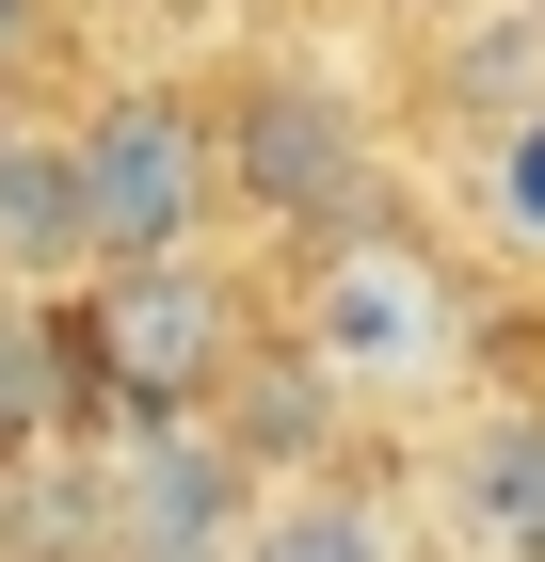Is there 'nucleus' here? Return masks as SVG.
<instances>
[{
    "mask_svg": "<svg viewBox=\"0 0 545 562\" xmlns=\"http://www.w3.org/2000/svg\"><path fill=\"white\" fill-rule=\"evenodd\" d=\"M225 562H401V515L305 467V482H257V515H241V547H225Z\"/></svg>",
    "mask_w": 545,
    "mask_h": 562,
    "instance_id": "9",
    "label": "nucleus"
},
{
    "mask_svg": "<svg viewBox=\"0 0 545 562\" xmlns=\"http://www.w3.org/2000/svg\"><path fill=\"white\" fill-rule=\"evenodd\" d=\"M465 210H481V241H498V258H530V273H545V97L481 130V177H465Z\"/></svg>",
    "mask_w": 545,
    "mask_h": 562,
    "instance_id": "11",
    "label": "nucleus"
},
{
    "mask_svg": "<svg viewBox=\"0 0 545 562\" xmlns=\"http://www.w3.org/2000/svg\"><path fill=\"white\" fill-rule=\"evenodd\" d=\"M65 338H48L33 290H0V467H33V450H65Z\"/></svg>",
    "mask_w": 545,
    "mask_h": 562,
    "instance_id": "10",
    "label": "nucleus"
},
{
    "mask_svg": "<svg viewBox=\"0 0 545 562\" xmlns=\"http://www.w3.org/2000/svg\"><path fill=\"white\" fill-rule=\"evenodd\" d=\"M450 338H465V305H450V273H433L401 225L321 241V273H305V305H289V353L321 370L337 402H353V386H433Z\"/></svg>",
    "mask_w": 545,
    "mask_h": 562,
    "instance_id": "4",
    "label": "nucleus"
},
{
    "mask_svg": "<svg viewBox=\"0 0 545 562\" xmlns=\"http://www.w3.org/2000/svg\"><path fill=\"white\" fill-rule=\"evenodd\" d=\"M433 562H545V402H481L433 450Z\"/></svg>",
    "mask_w": 545,
    "mask_h": 562,
    "instance_id": "6",
    "label": "nucleus"
},
{
    "mask_svg": "<svg viewBox=\"0 0 545 562\" xmlns=\"http://www.w3.org/2000/svg\"><path fill=\"white\" fill-rule=\"evenodd\" d=\"M48 338H65V418H96V434H193L225 402V370L257 353V305H241V273L193 241V258L65 273Z\"/></svg>",
    "mask_w": 545,
    "mask_h": 562,
    "instance_id": "1",
    "label": "nucleus"
},
{
    "mask_svg": "<svg viewBox=\"0 0 545 562\" xmlns=\"http://www.w3.org/2000/svg\"><path fill=\"white\" fill-rule=\"evenodd\" d=\"M257 515V467L209 418L193 434H96V562H225Z\"/></svg>",
    "mask_w": 545,
    "mask_h": 562,
    "instance_id": "5",
    "label": "nucleus"
},
{
    "mask_svg": "<svg viewBox=\"0 0 545 562\" xmlns=\"http://www.w3.org/2000/svg\"><path fill=\"white\" fill-rule=\"evenodd\" d=\"M33 16H48V0H0V65H16V48H33Z\"/></svg>",
    "mask_w": 545,
    "mask_h": 562,
    "instance_id": "12",
    "label": "nucleus"
},
{
    "mask_svg": "<svg viewBox=\"0 0 545 562\" xmlns=\"http://www.w3.org/2000/svg\"><path fill=\"white\" fill-rule=\"evenodd\" d=\"M321 418H337V386L305 370L289 338H257L241 370H225V402H209V434L241 450V467H273V482H305V467H321Z\"/></svg>",
    "mask_w": 545,
    "mask_h": 562,
    "instance_id": "7",
    "label": "nucleus"
},
{
    "mask_svg": "<svg viewBox=\"0 0 545 562\" xmlns=\"http://www.w3.org/2000/svg\"><path fill=\"white\" fill-rule=\"evenodd\" d=\"M65 177H81V273L113 258H193L225 210V161H209V97L193 81H113L65 113Z\"/></svg>",
    "mask_w": 545,
    "mask_h": 562,
    "instance_id": "3",
    "label": "nucleus"
},
{
    "mask_svg": "<svg viewBox=\"0 0 545 562\" xmlns=\"http://www.w3.org/2000/svg\"><path fill=\"white\" fill-rule=\"evenodd\" d=\"M209 161H225V210L289 225V241L385 225V145H370V113H353L321 65H241V81L209 97Z\"/></svg>",
    "mask_w": 545,
    "mask_h": 562,
    "instance_id": "2",
    "label": "nucleus"
},
{
    "mask_svg": "<svg viewBox=\"0 0 545 562\" xmlns=\"http://www.w3.org/2000/svg\"><path fill=\"white\" fill-rule=\"evenodd\" d=\"M81 273V177L65 130H0V290H65Z\"/></svg>",
    "mask_w": 545,
    "mask_h": 562,
    "instance_id": "8",
    "label": "nucleus"
}]
</instances>
